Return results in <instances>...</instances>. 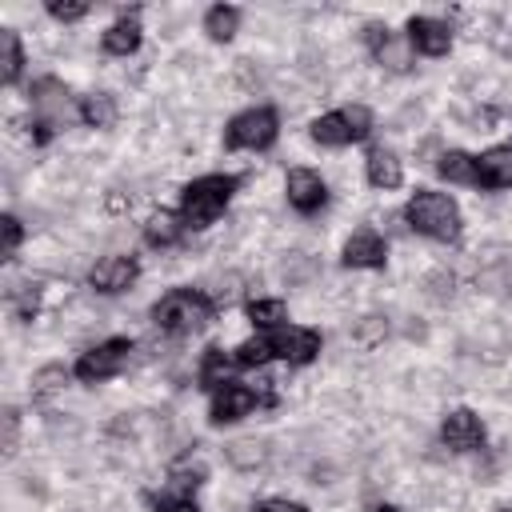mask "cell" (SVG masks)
Segmentation results:
<instances>
[{
	"label": "cell",
	"instance_id": "obj_8",
	"mask_svg": "<svg viewBox=\"0 0 512 512\" xmlns=\"http://www.w3.org/2000/svg\"><path fill=\"white\" fill-rule=\"evenodd\" d=\"M264 340H268V352L288 364H308L320 352V332L312 328H272Z\"/></svg>",
	"mask_w": 512,
	"mask_h": 512
},
{
	"label": "cell",
	"instance_id": "obj_32",
	"mask_svg": "<svg viewBox=\"0 0 512 512\" xmlns=\"http://www.w3.org/2000/svg\"><path fill=\"white\" fill-rule=\"evenodd\" d=\"M156 504V512H200L188 496H160V500H152Z\"/></svg>",
	"mask_w": 512,
	"mask_h": 512
},
{
	"label": "cell",
	"instance_id": "obj_28",
	"mask_svg": "<svg viewBox=\"0 0 512 512\" xmlns=\"http://www.w3.org/2000/svg\"><path fill=\"white\" fill-rule=\"evenodd\" d=\"M48 12L56 20H80V16H88V4L84 0H48Z\"/></svg>",
	"mask_w": 512,
	"mask_h": 512
},
{
	"label": "cell",
	"instance_id": "obj_27",
	"mask_svg": "<svg viewBox=\"0 0 512 512\" xmlns=\"http://www.w3.org/2000/svg\"><path fill=\"white\" fill-rule=\"evenodd\" d=\"M228 460H232L236 468H256V464H264V444H256V440H236V444L228 448Z\"/></svg>",
	"mask_w": 512,
	"mask_h": 512
},
{
	"label": "cell",
	"instance_id": "obj_4",
	"mask_svg": "<svg viewBox=\"0 0 512 512\" xmlns=\"http://www.w3.org/2000/svg\"><path fill=\"white\" fill-rule=\"evenodd\" d=\"M368 132H372V112H368L364 104H352V108H344V112H328V116L312 120V140H316V144H328V148L364 140Z\"/></svg>",
	"mask_w": 512,
	"mask_h": 512
},
{
	"label": "cell",
	"instance_id": "obj_11",
	"mask_svg": "<svg viewBox=\"0 0 512 512\" xmlns=\"http://www.w3.org/2000/svg\"><path fill=\"white\" fill-rule=\"evenodd\" d=\"M256 408V392L244 388V384H220L212 392V424H228V420H240Z\"/></svg>",
	"mask_w": 512,
	"mask_h": 512
},
{
	"label": "cell",
	"instance_id": "obj_20",
	"mask_svg": "<svg viewBox=\"0 0 512 512\" xmlns=\"http://www.w3.org/2000/svg\"><path fill=\"white\" fill-rule=\"evenodd\" d=\"M436 172L444 180H452V184H476V156H468V152H444L440 164H436Z\"/></svg>",
	"mask_w": 512,
	"mask_h": 512
},
{
	"label": "cell",
	"instance_id": "obj_13",
	"mask_svg": "<svg viewBox=\"0 0 512 512\" xmlns=\"http://www.w3.org/2000/svg\"><path fill=\"white\" fill-rule=\"evenodd\" d=\"M136 272H140V268H136V260H132V256H108V260H100V264L92 268V276H88V280H92V288H96V292H108V296H112V292L132 288Z\"/></svg>",
	"mask_w": 512,
	"mask_h": 512
},
{
	"label": "cell",
	"instance_id": "obj_35",
	"mask_svg": "<svg viewBox=\"0 0 512 512\" xmlns=\"http://www.w3.org/2000/svg\"><path fill=\"white\" fill-rule=\"evenodd\" d=\"M504 512H512V508H504Z\"/></svg>",
	"mask_w": 512,
	"mask_h": 512
},
{
	"label": "cell",
	"instance_id": "obj_9",
	"mask_svg": "<svg viewBox=\"0 0 512 512\" xmlns=\"http://www.w3.org/2000/svg\"><path fill=\"white\" fill-rule=\"evenodd\" d=\"M324 200H328V188H324V180H320L312 168H292V172H288V204H292L296 212L312 216V212L324 208Z\"/></svg>",
	"mask_w": 512,
	"mask_h": 512
},
{
	"label": "cell",
	"instance_id": "obj_17",
	"mask_svg": "<svg viewBox=\"0 0 512 512\" xmlns=\"http://www.w3.org/2000/svg\"><path fill=\"white\" fill-rule=\"evenodd\" d=\"M136 48H140V24H136V16H124V20H116L104 32V52L108 56H128Z\"/></svg>",
	"mask_w": 512,
	"mask_h": 512
},
{
	"label": "cell",
	"instance_id": "obj_12",
	"mask_svg": "<svg viewBox=\"0 0 512 512\" xmlns=\"http://www.w3.org/2000/svg\"><path fill=\"white\" fill-rule=\"evenodd\" d=\"M408 44H416L424 56H444L452 48V28L432 16H412L408 20Z\"/></svg>",
	"mask_w": 512,
	"mask_h": 512
},
{
	"label": "cell",
	"instance_id": "obj_18",
	"mask_svg": "<svg viewBox=\"0 0 512 512\" xmlns=\"http://www.w3.org/2000/svg\"><path fill=\"white\" fill-rule=\"evenodd\" d=\"M368 180L376 188H396L404 180V168H400V160L388 148H372L368 152Z\"/></svg>",
	"mask_w": 512,
	"mask_h": 512
},
{
	"label": "cell",
	"instance_id": "obj_5",
	"mask_svg": "<svg viewBox=\"0 0 512 512\" xmlns=\"http://www.w3.org/2000/svg\"><path fill=\"white\" fill-rule=\"evenodd\" d=\"M32 108H36V144H44L60 124H68V88L56 76H44L32 84Z\"/></svg>",
	"mask_w": 512,
	"mask_h": 512
},
{
	"label": "cell",
	"instance_id": "obj_16",
	"mask_svg": "<svg viewBox=\"0 0 512 512\" xmlns=\"http://www.w3.org/2000/svg\"><path fill=\"white\" fill-rule=\"evenodd\" d=\"M368 44H372V52H376V60L380 64H388V68H396V72H404L412 60H408V44H400L388 28H380V24H372L368 28Z\"/></svg>",
	"mask_w": 512,
	"mask_h": 512
},
{
	"label": "cell",
	"instance_id": "obj_7",
	"mask_svg": "<svg viewBox=\"0 0 512 512\" xmlns=\"http://www.w3.org/2000/svg\"><path fill=\"white\" fill-rule=\"evenodd\" d=\"M128 352H132V340H124V336H116V340H104V344L88 348V352L76 360V376H80L84 384L108 380V376H116V372L128 364Z\"/></svg>",
	"mask_w": 512,
	"mask_h": 512
},
{
	"label": "cell",
	"instance_id": "obj_2",
	"mask_svg": "<svg viewBox=\"0 0 512 512\" xmlns=\"http://www.w3.org/2000/svg\"><path fill=\"white\" fill-rule=\"evenodd\" d=\"M236 176H200L180 192V220L192 228H208L232 200L236 192Z\"/></svg>",
	"mask_w": 512,
	"mask_h": 512
},
{
	"label": "cell",
	"instance_id": "obj_6",
	"mask_svg": "<svg viewBox=\"0 0 512 512\" xmlns=\"http://www.w3.org/2000/svg\"><path fill=\"white\" fill-rule=\"evenodd\" d=\"M276 128H280V120L272 108H248L228 124L224 144L228 148H268L276 140Z\"/></svg>",
	"mask_w": 512,
	"mask_h": 512
},
{
	"label": "cell",
	"instance_id": "obj_15",
	"mask_svg": "<svg viewBox=\"0 0 512 512\" xmlns=\"http://www.w3.org/2000/svg\"><path fill=\"white\" fill-rule=\"evenodd\" d=\"M480 188H512V144H496L476 160Z\"/></svg>",
	"mask_w": 512,
	"mask_h": 512
},
{
	"label": "cell",
	"instance_id": "obj_33",
	"mask_svg": "<svg viewBox=\"0 0 512 512\" xmlns=\"http://www.w3.org/2000/svg\"><path fill=\"white\" fill-rule=\"evenodd\" d=\"M256 512H304V504H296V500H260Z\"/></svg>",
	"mask_w": 512,
	"mask_h": 512
},
{
	"label": "cell",
	"instance_id": "obj_21",
	"mask_svg": "<svg viewBox=\"0 0 512 512\" xmlns=\"http://www.w3.org/2000/svg\"><path fill=\"white\" fill-rule=\"evenodd\" d=\"M236 24H240V8H232V4H216V8H208V16H204V32H208L212 40H232Z\"/></svg>",
	"mask_w": 512,
	"mask_h": 512
},
{
	"label": "cell",
	"instance_id": "obj_10",
	"mask_svg": "<svg viewBox=\"0 0 512 512\" xmlns=\"http://www.w3.org/2000/svg\"><path fill=\"white\" fill-rule=\"evenodd\" d=\"M440 436H444V444H448V448H456V452H472V448H480V444H484V424H480V416H476V412L456 408V412H448V416H444Z\"/></svg>",
	"mask_w": 512,
	"mask_h": 512
},
{
	"label": "cell",
	"instance_id": "obj_29",
	"mask_svg": "<svg viewBox=\"0 0 512 512\" xmlns=\"http://www.w3.org/2000/svg\"><path fill=\"white\" fill-rule=\"evenodd\" d=\"M12 304H16V312H20L24 320H32V316H36V308H40V288H36V284H24V292H16V300H12Z\"/></svg>",
	"mask_w": 512,
	"mask_h": 512
},
{
	"label": "cell",
	"instance_id": "obj_30",
	"mask_svg": "<svg viewBox=\"0 0 512 512\" xmlns=\"http://www.w3.org/2000/svg\"><path fill=\"white\" fill-rule=\"evenodd\" d=\"M0 228H4V260H12L16 248H20V220L16 216H0Z\"/></svg>",
	"mask_w": 512,
	"mask_h": 512
},
{
	"label": "cell",
	"instance_id": "obj_23",
	"mask_svg": "<svg viewBox=\"0 0 512 512\" xmlns=\"http://www.w3.org/2000/svg\"><path fill=\"white\" fill-rule=\"evenodd\" d=\"M144 236H148V244H156V248H168V244H176V240H180V220H176L172 212H164V208H160V212L148 220Z\"/></svg>",
	"mask_w": 512,
	"mask_h": 512
},
{
	"label": "cell",
	"instance_id": "obj_1",
	"mask_svg": "<svg viewBox=\"0 0 512 512\" xmlns=\"http://www.w3.org/2000/svg\"><path fill=\"white\" fill-rule=\"evenodd\" d=\"M212 312H216V300L212 296H204L196 288H172L168 296L156 300L152 320H156V328H164L172 336H188V332L204 328L212 320Z\"/></svg>",
	"mask_w": 512,
	"mask_h": 512
},
{
	"label": "cell",
	"instance_id": "obj_34",
	"mask_svg": "<svg viewBox=\"0 0 512 512\" xmlns=\"http://www.w3.org/2000/svg\"><path fill=\"white\" fill-rule=\"evenodd\" d=\"M372 512H400V508H392V504H376Z\"/></svg>",
	"mask_w": 512,
	"mask_h": 512
},
{
	"label": "cell",
	"instance_id": "obj_14",
	"mask_svg": "<svg viewBox=\"0 0 512 512\" xmlns=\"http://www.w3.org/2000/svg\"><path fill=\"white\" fill-rule=\"evenodd\" d=\"M388 260V244L372 232V228H360L348 244H344V264L348 268H384Z\"/></svg>",
	"mask_w": 512,
	"mask_h": 512
},
{
	"label": "cell",
	"instance_id": "obj_24",
	"mask_svg": "<svg viewBox=\"0 0 512 512\" xmlns=\"http://www.w3.org/2000/svg\"><path fill=\"white\" fill-rule=\"evenodd\" d=\"M232 364H236V356H224L220 348H208L204 360H200V380H204L208 388H220V384H228L224 376H228Z\"/></svg>",
	"mask_w": 512,
	"mask_h": 512
},
{
	"label": "cell",
	"instance_id": "obj_26",
	"mask_svg": "<svg viewBox=\"0 0 512 512\" xmlns=\"http://www.w3.org/2000/svg\"><path fill=\"white\" fill-rule=\"evenodd\" d=\"M248 320L252 324H260V328H280V320H284V300H252L248 304Z\"/></svg>",
	"mask_w": 512,
	"mask_h": 512
},
{
	"label": "cell",
	"instance_id": "obj_19",
	"mask_svg": "<svg viewBox=\"0 0 512 512\" xmlns=\"http://www.w3.org/2000/svg\"><path fill=\"white\" fill-rule=\"evenodd\" d=\"M80 120H84L88 128H112V120H116V100H112L108 92L84 96V100H80Z\"/></svg>",
	"mask_w": 512,
	"mask_h": 512
},
{
	"label": "cell",
	"instance_id": "obj_22",
	"mask_svg": "<svg viewBox=\"0 0 512 512\" xmlns=\"http://www.w3.org/2000/svg\"><path fill=\"white\" fill-rule=\"evenodd\" d=\"M0 48H4V68H0V80L4 84H16L20 80V68H24V52H20V36L12 32V28H4L0 32Z\"/></svg>",
	"mask_w": 512,
	"mask_h": 512
},
{
	"label": "cell",
	"instance_id": "obj_3",
	"mask_svg": "<svg viewBox=\"0 0 512 512\" xmlns=\"http://www.w3.org/2000/svg\"><path fill=\"white\" fill-rule=\"evenodd\" d=\"M404 216L420 236H432V240H444V244L460 236V212H456L452 196H444V192H416L408 200Z\"/></svg>",
	"mask_w": 512,
	"mask_h": 512
},
{
	"label": "cell",
	"instance_id": "obj_31",
	"mask_svg": "<svg viewBox=\"0 0 512 512\" xmlns=\"http://www.w3.org/2000/svg\"><path fill=\"white\" fill-rule=\"evenodd\" d=\"M16 432H20V416H16V408H8L4 412V456L16 452Z\"/></svg>",
	"mask_w": 512,
	"mask_h": 512
},
{
	"label": "cell",
	"instance_id": "obj_25",
	"mask_svg": "<svg viewBox=\"0 0 512 512\" xmlns=\"http://www.w3.org/2000/svg\"><path fill=\"white\" fill-rule=\"evenodd\" d=\"M68 384V372L60 368V364H48V368H40L36 376H32V396L36 400H48L52 392H60Z\"/></svg>",
	"mask_w": 512,
	"mask_h": 512
}]
</instances>
